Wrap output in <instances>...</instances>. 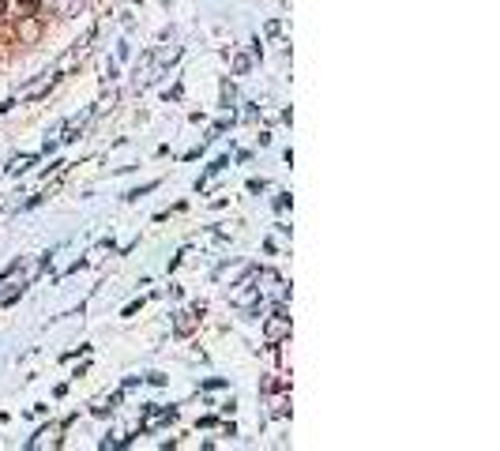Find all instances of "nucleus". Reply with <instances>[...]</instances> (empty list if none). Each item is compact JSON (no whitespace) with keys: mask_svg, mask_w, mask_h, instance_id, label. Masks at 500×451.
<instances>
[{"mask_svg":"<svg viewBox=\"0 0 500 451\" xmlns=\"http://www.w3.org/2000/svg\"><path fill=\"white\" fill-rule=\"evenodd\" d=\"M282 335H290V320H286L282 312H279V316H275L271 324H267V343H279Z\"/></svg>","mask_w":500,"mask_h":451,"instance_id":"obj_1","label":"nucleus"},{"mask_svg":"<svg viewBox=\"0 0 500 451\" xmlns=\"http://www.w3.org/2000/svg\"><path fill=\"white\" fill-rule=\"evenodd\" d=\"M23 38H26V42L38 38V23H23Z\"/></svg>","mask_w":500,"mask_h":451,"instance_id":"obj_2","label":"nucleus"},{"mask_svg":"<svg viewBox=\"0 0 500 451\" xmlns=\"http://www.w3.org/2000/svg\"><path fill=\"white\" fill-rule=\"evenodd\" d=\"M234 68H237V72H248V68H252V60H248V57H237Z\"/></svg>","mask_w":500,"mask_h":451,"instance_id":"obj_3","label":"nucleus"}]
</instances>
